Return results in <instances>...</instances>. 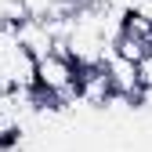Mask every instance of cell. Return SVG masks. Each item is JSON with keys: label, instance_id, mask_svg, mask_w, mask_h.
Segmentation results:
<instances>
[{"label": "cell", "instance_id": "cell-1", "mask_svg": "<svg viewBox=\"0 0 152 152\" xmlns=\"http://www.w3.org/2000/svg\"><path fill=\"white\" fill-rule=\"evenodd\" d=\"M105 69H109L112 91H116V94H123L127 102L141 91V80H138V62H130V58H123V54H116V51H112L109 58H105Z\"/></svg>", "mask_w": 152, "mask_h": 152}, {"label": "cell", "instance_id": "cell-2", "mask_svg": "<svg viewBox=\"0 0 152 152\" xmlns=\"http://www.w3.org/2000/svg\"><path fill=\"white\" fill-rule=\"evenodd\" d=\"M145 18H148V22H152V0H141V7H138Z\"/></svg>", "mask_w": 152, "mask_h": 152}, {"label": "cell", "instance_id": "cell-3", "mask_svg": "<svg viewBox=\"0 0 152 152\" xmlns=\"http://www.w3.org/2000/svg\"><path fill=\"white\" fill-rule=\"evenodd\" d=\"M7 91H11V83L4 80V76H0V98H4V94H7Z\"/></svg>", "mask_w": 152, "mask_h": 152}]
</instances>
